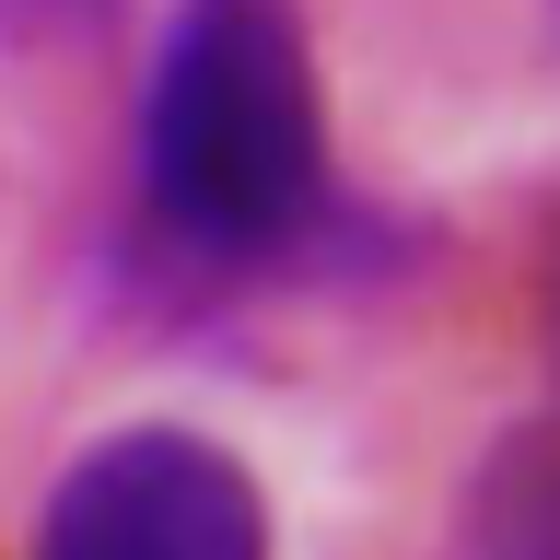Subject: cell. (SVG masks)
I'll use <instances>...</instances> for the list:
<instances>
[{
    "instance_id": "cell-1",
    "label": "cell",
    "mask_w": 560,
    "mask_h": 560,
    "mask_svg": "<svg viewBox=\"0 0 560 560\" xmlns=\"http://www.w3.org/2000/svg\"><path fill=\"white\" fill-rule=\"evenodd\" d=\"M140 210L210 269H257L327 210V117L292 0H175L140 82Z\"/></svg>"
},
{
    "instance_id": "cell-2",
    "label": "cell",
    "mask_w": 560,
    "mask_h": 560,
    "mask_svg": "<svg viewBox=\"0 0 560 560\" xmlns=\"http://www.w3.org/2000/svg\"><path fill=\"white\" fill-rule=\"evenodd\" d=\"M24 560H269V502L210 432H105L47 479Z\"/></svg>"
},
{
    "instance_id": "cell-3",
    "label": "cell",
    "mask_w": 560,
    "mask_h": 560,
    "mask_svg": "<svg viewBox=\"0 0 560 560\" xmlns=\"http://www.w3.org/2000/svg\"><path fill=\"white\" fill-rule=\"evenodd\" d=\"M467 560H560V432H514L479 467Z\"/></svg>"
},
{
    "instance_id": "cell-4",
    "label": "cell",
    "mask_w": 560,
    "mask_h": 560,
    "mask_svg": "<svg viewBox=\"0 0 560 560\" xmlns=\"http://www.w3.org/2000/svg\"><path fill=\"white\" fill-rule=\"evenodd\" d=\"M117 0H0V35L12 47H59V35H94Z\"/></svg>"
}]
</instances>
